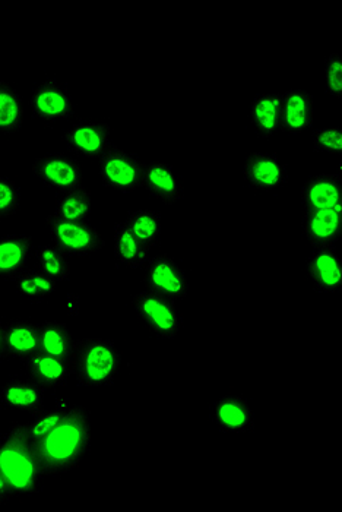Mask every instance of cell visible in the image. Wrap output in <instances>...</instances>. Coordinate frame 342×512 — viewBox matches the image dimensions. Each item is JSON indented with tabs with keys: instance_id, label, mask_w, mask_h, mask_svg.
Listing matches in <instances>:
<instances>
[{
	"instance_id": "9",
	"label": "cell",
	"mask_w": 342,
	"mask_h": 512,
	"mask_svg": "<svg viewBox=\"0 0 342 512\" xmlns=\"http://www.w3.org/2000/svg\"><path fill=\"white\" fill-rule=\"evenodd\" d=\"M144 278L150 292L169 297L174 302L186 299L189 295L188 276L179 262L169 254L152 256L145 265Z\"/></svg>"
},
{
	"instance_id": "12",
	"label": "cell",
	"mask_w": 342,
	"mask_h": 512,
	"mask_svg": "<svg viewBox=\"0 0 342 512\" xmlns=\"http://www.w3.org/2000/svg\"><path fill=\"white\" fill-rule=\"evenodd\" d=\"M66 147L85 158L101 157L112 147V129L107 123L79 120L63 135Z\"/></svg>"
},
{
	"instance_id": "13",
	"label": "cell",
	"mask_w": 342,
	"mask_h": 512,
	"mask_svg": "<svg viewBox=\"0 0 342 512\" xmlns=\"http://www.w3.org/2000/svg\"><path fill=\"white\" fill-rule=\"evenodd\" d=\"M307 274L313 289L325 295H337L342 290V259L337 246L315 248L307 258Z\"/></svg>"
},
{
	"instance_id": "16",
	"label": "cell",
	"mask_w": 342,
	"mask_h": 512,
	"mask_svg": "<svg viewBox=\"0 0 342 512\" xmlns=\"http://www.w3.org/2000/svg\"><path fill=\"white\" fill-rule=\"evenodd\" d=\"M46 403V390L33 379L15 378L0 385L2 412L37 413Z\"/></svg>"
},
{
	"instance_id": "31",
	"label": "cell",
	"mask_w": 342,
	"mask_h": 512,
	"mask_svg": "<svg viewBox=\"0 0 342 512\" xmlns=\"http://www.w3.org/2000/svg\"><path fill=\"white\" fill-rule=\"evenodd\" d=\"M312 148L315 153H342V131L340 126H325L318 128L312 134Z\"/></svg>"
},
{
	"instance_id": "8",
	"label": "cell",
	"mask_w": 342,
	"mask_h": 512,
	"mask_svg": "<svg viewBox=\"0 0 342 512\" xmlns=\"http://www.w3.org/2000/svg\"><path fill=\"white\" fill-rule=\"evenodd\" d=\"M212 425L227 435L253 434L256 429V414L249 400L239 394H224L209 407Z\"/></svg>"
},
{
	"instance_id": "29",
	"label": "cell",
	"mask_w": 342,
	"mask_h": 512,
	"mask_svg": "<svg viewBox=\"0 0 342 512\" xmlns=\"http://www.w3.org/2000/svg\"><path fill=\"white\" fill-rule=\"evenodd\" d=\"M34 258H36L38 270L52 277L56 283H63L71 278L72 268L69 256L60 251L55 243L53 245L44 243V245L38 246Z\"/></svg>"
},
{
	"instance_id": "19",
	"label": "cell",
	"mask_w": 342,
	"mask_h": 512,
	"mask_svg": "<svg viewBox=\"0 0 342 512\" xmlns=\"http://www.w3.org/2000/svg\"><path fill=\"white\" fill-rule=\"evenodd\" d=\"M24 368L30 379H33L46 391L66 387L74 376L72 362L47 355L44 352L34 353L33 356L25 359Z\"/></svg>"
},
{
	"instance_id": "24",
	"label": "cell",
	"mask_w": 342,
	"mask_h": 512,
	"mask_svg": "<svg viewBox=\"0 0 342 512\" xmlns=\"http://www.w3.org/2000/svg\"><path fill=\"white\" fill-rule=\"evenodd\" d=\"M40 331V352L74 363L76 341L68 325L59 321L38 324Z\"/></svg>"
},
{
	"instance_id": "17",
	"label": "cell",
	"mask_w": 342,
	"mask_h": 512,
	"mask_svg": "<svg viewBox=\"0 0 342 512\" xmlns=\"http://www.w3.org/2000/svg\"><path fill=\"white\" fill-rule=\"evenodd\" d=\"M302 235L313 249L337 246L342 239V211H304Z\"/></svg>"
},
{
	"instance_id": "22",
	"label": "cell",
	"mask_w": 342,
	"mask_h": 512,
	"mask_svg": "<svg viewBox=\"0 0 342 512\" xmlns=\"http://www.w3.org/2000/svg\"><path fill=\"white\" fill-rule=\"evenodd\" d=\"M113 254L117 264L128 270L145 267L151 258V249L141 242L123 221L114 226Z\"/></svg>"
},
{
	"instance_id": "20",
	"label": "cell",
	"mask_w": 342,
	"mask_h": 512,
	"mask_svg": "<svg viewBox=\"0 0 342 512\" xmlns=\"http://www.w3.org/2000/svg\"><path fill=\"white\" fill-rule=\"evenodd\" d=\"M3 347L6 359L24 362L34 353L40 352V331L34 322L12 319L6 322L3 331Z\"/></svg>"
},
{
	"instance_id": "6",
	"label": "cell",
	"mask_w": 342,
	"mask_h": 512,
	"mask_svg": "<svg viewBox=\"0 0 342 512\" xmlns=\"http://www.w3.org/2000/svg\"><path fill=\"white\" fill-rule=\"evenodd\" d=\"M145 164L136 154L112 145L98 163V173L106 188L132 194L142 188Z\"/></svg>"
},
{
	"instance_id": "1",
	"label": "cell",
	"mask_w": 342,
	"mask_h": 512,
	"mask_svg": "<svg viewBox=\"0 0 342 512\" xmlns=\"http://www.w3.org/2000/svg\"><path fill=\"white\" fill-rule=\"evenodd\" d=\"M93 425L88 410L69 404L65 416L43 438L34 442L44 477L63 476L72 472L90 453Z\"/></svg>"
},
{
	"instance_id": "11",
	"label": "cell",
	"mask_w": 342,
	"mask_h": 512,
	"mask_svg": "<svg viewBox=\"0 0 342 512\" xmlns=\"http://www.w3.org/2000/svg\"><path fill=\"white\" fill-rule=\"evenodd\" d=\"M243 180L261 192L283 189L288 182V170L284 161L275 153L253 151L246 157L242 169Z\"/></svg>"
},
{
	"instance_id": "7",
	"label": "cell",
	"mask_w": 342,
	"mask_h": 512,
	"mask_svg": "<svg viewBox=\"0 0 342 512\" xmlns=\"http://www.w3.org/2000/svg\"><path fill=\"white\" fill-rule=\"evenodd\" d=\"M31 112L41 122L53 123L75 116L71 91L57 79H44L31 91Z\"/></svg>"
},
{
	"instance_id": "26",
	"label": "cell",
	"mask_w": 342,
	"mask_h": 512,
	"mask_svg": "<svg viewBox=\"0 0 342 512\" xmlns=\"http://www.w3.org/2000/svg\"><path fill=\"white\" fill-rule=\"evenodd\" d=\"M123 223L141 240L144 245L152 249L158 245L163 233V218L158 211L151 208H138L126 216Z\"/></svg>"
},
{
	"instance_id": "3",
	"label": "cell",
	"mask_w": 342,
	"mask_h": 512,
	"mask_svg": "<svg viewBox=\"0 0 342 512\" xmlns=\"http://www.w3.org/2000/svg\"><path fill=\"white\" fill-rule=\"evenodd\" d=\"M72 365L79 387H112L122 369V353L110 338L87 337L76 343Z\"/></svg>"
},
{
	"instance_id": "36",
	"label": "cell",
	"mask_w": 342,
	"mask_h": 512,
	"mask_svg": "<svg viewBox=\"0 0 342 512\" xmlns=\"http://www.w3.org/2000/svg\"><path fill=\"white\" fill-rule=\"evenodd\" d=\"M3 505H5V504H2V502H0V511L3 510Z\"/></svg>"
},
{
	"instance_id": "21",
	"label": "cell",
	"mask_w": 342,
	"mask_h": 512,
	"mask_svg": "<svg viewBox=\"0 0 342 512\" xmlns=\"http://www.w3.org/2000/svg\"><path fill=\"white\" fill-rule=\"evenodd\" d=\"M33 254V237L22 233L0 236V280H14Z\"/></svg>"
},
{
	"instance_id": "18",
	"label": "cell",
	"mask_w": 342,
	"mask_h": 512,
	"mask_svg": "<svg viewBox=\"0 0 342 512\" xmlns=\"http://www.w3.org/2000/svg\"><path fill=\"white\" fill-rule=\"evenodd\" d=\"M142 188L164 205H176L185 197L182 182L166 161L155 160L145 166Z\"/></svg>"
},
{
	"instance_id": "28",
	"label": "cell",
	"mask_w": 342,
	"mask_h": 512,
	"mask_svg": "<svg viewBox=\"0 0 342 512\" xmlns=\"http://www.w3.org/2000/svg\"><path fill=\"white\" fill-rule=\"evenodd\" d=\"M15 289L31 305H40L56 292L57 284L52 277L38 270H24L14 278Z\"/></svg>"
},
{
	"instance_id": "27",
	"label": "cell",
	"mask_w": 342,
	"mask_h": 512,
	"mask_svg": "<svg viewBox=\"0 0 342 512\" xmlns=\"http://www.w3.org/2000/svg\"><path fill=\"white\" fill-rule=\"evenodd\" d=\"M53 214L68 221H91L93 217V197L84 186L62 192L57 198Z\"/></svg>"
},
{
	"instance_id": "10",
	"label": "cell",
	"mask_w": 342,
	"mask_h": 512,
	"mask_svg": "<svg viewBox=\"0 0 342 512\" xmlns=\"http://www.w3.org/2000/svg\"><path fill=\"white\" fill-rule=\"evenodd\" d=\"M33 175L46 188L66 192L84 183V169L76 158L65 153H49L36 158Z\"/></svg>"
},
{
	"instance_id": "15",
	"label": "cell",
	"mask_w": 342,
	"mask_h": 512,
	"mask_svg": "<svg viewBox=\"0 0 342 512\" xmlns=\"http://www.w3.org/2000/svg\"><path fill=\"white\" fill-rule=\"evenodd\" d=\"M315 120L313 96L303 88H290L281 94L280 132L300 135L309 131Z\"/></svg>"
},
{
	"instance_id": "14",
	"label": "cell",
	"mask_w": 342,
	"mask_h": 512,
	"mask_svg": "<svg viewBox=\"0 0 342 512\" xmlns=\"http://www.w3.org/2000/svg\"><path fill=\"white\" fill-rule=\"evenodd\" d=\"M300 202L304 211H342V180L337 173H318L303 183Z\"/></svg>"
},
{
	"instance_id": "32",
	"label": "cell",
	"mask_w": 342,
	"mask_h": 512,
	"mask_svg": "<svg viewBox=\"0 0 342 512\" xmlns=\"http://www.w3.org/2000/svg\"><path fill=\"white\" fill-rule=\"evenodd\" d=\"M323 84L328 96L334 99L342 97V56L340 53H329L323 62Z\"/></svg>"
},
{
	"instance_id": "2",
	"label": "cell",
	"mask_w": 342,
	"mask_h": 512,
	"mask_svg": "<svg viewBox=\"0 0 342 512\" xmlns=\"http://www.w3.org/2000/svg\"><path fill=\"white\" fill-rule=\"evenodd\" d=\"M0 473L15 496H33L41 491L44 473L36 445L24 425H14L0 434Z\"/></svg>"
},
{
	"instance_id": "25",
	"label": "cell",
	"mask_w": 342,
	"mask_h": 512,
	"mask_svg": "<svg viewBox=\"0 0 342 512\" xmlns=\"http://www.w3.org/2000/svg\"><path fill=\"white\" fill-rule=\"evenodd\" d=\"M24 103L14 85L0 79V134L14 135L24 126Z\"/></svg>"
},
{
	"instance_id": "33",
	"label": "cell",
	"mask_w": 342,
	"mask_h": 512,
	"mask_svg": "<svg viewBox=\"0 0 342 512\" xmlns=\"http://www.w3.org/2000/svg\"><path fill=\"white\" fill-rule=\"evenodd\" d=\"M22 205V192L18 183L0 175V218L15 216Z\"/></svg>"
},
{
	"instance_id": "4",
	"label": "cell",
	"mask_w": 342,
	"mask_h": 512,
	"mask_svg": "<svg viewBox=\"0 0 342 512\" xmlns=\"http://www.w3.org/2000/svg\"><path fill=\"white\" fill-rule=\"evenodd\" d=\"M139 321L155 338L161 341L176 340L183 328V318L174 300L145 290L132 299Z\"/></svg>"
},
{
	"instance_id": "35",
	"label": "cell",
	"mask_w": 342,
	"mask_h": 512,
	"mask_svg": "<svg viewBox=\"0 0 342 512\" xmlns=\"http://www.w3.org/2000/svg\"><path fill=\"white\" fill-rule=\"evenodd\" d=\"M3 331H5V324H3L2 319H0V363L6 360L5 347H3Z\"/></svg>"
},
{
	"instance_id": "30",
	"label": "cell",
	"mask_w": 342,
	"mask_h": 512,
	"mask_svg": "<svg viewBox=\"0 0 342 512\" xmlns=\"http://www.w3.org/2000/svg\"><path fill=\"white\" fill-rule=\"evenodd\" d=\"M69 404L71 403L62 401V403L56 404L53 407H47V409L43 407V409L33 414L30 422L24 423L25 431L33 439V442H37L38 439L43 438L44 435L49 434L55 428L57 423L65 416Z\"/></svg>"
},
{
	"instance_id": "23",
	"label": "cell",
	"mask_w": 342,
	"mask_h": 512,
	"mask_svg": "<svg viewBox=\"0 0 342 512\" xmlns=\"http://www.w3.org/2000/svg\"><path fill=\"white\" fill-rule=\"evenodd\" d=\"M250 120L256 134L262 138H272L280 132L281 94L262 93L252 100L249 107Z\"/></svg>"
},
{
	"instance_id": "34",
	"label": "cell",
	"mask_w": 342,
	"mask_h": 512,
	"mask_svg": "<svg viewBox=\"0 0 342 512\" xmlns=\"http://www.w3.org/2000/svg\"><path fill=\"white\" fill-rule=\"evenodd\" d=\"M12 498H15L14 492H12L11 486L8 485L3 474L0 473V502L6 504Z\"/></svg>"
},
{
	"instance_id": "5",
	"label": "cell",
	"mask_w": 342,
	"mask_h": 512,
	"mask_svg": "<svg viewBox=\"0 0 342 512\" xmlns=\"http://www.w3.org/2000/svg\"><path fill=\"white\" fill-rule=\"evenodd\" d=\"M53 242L71 258H87L104 248V239L91 221H68L49 214L46 217Z\"/></svg>"
}]
</instances>
